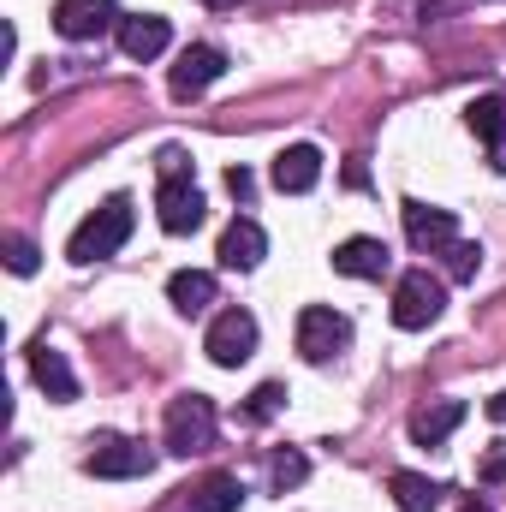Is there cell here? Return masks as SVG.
Segmentation results:
<instances>
[{
    "label": "cell",
    "instance_id": "cell-17",
    "mask_svg": "<svg viewBox=\"0 0 506 512\" xmlns=\"http://www.w3.org/2000/svg\"><path fill=\"white\" fill-rule=\"evenodd\" d=\"M459 423H465V399H435V405H423V411L411 417V441H417V447H441Z\"/></svg>",
    "mask_w": 506,
    "mask_h": 512
},
{
    "label": "cell",
    "instance_id": "cell-27",
    "mask_svg": "<svg viewBox=\"0 0 506 512\" xmlns=\"http://www.w3.org/2000/svg\"><path fill=\"white\" fill-rule=\"evenodd\" d=\"M227 191H233V197H239V203H251V173H245V167H233V173H227Z\"/></svg>",
    "mask_w": 506,
    "mask_h": 512
},
{
    "label": "cell",
    "instance_id": "cell-10",
    "mask_svg": "<svg viewBox=\"0 0 506 512\" xmlns=\"http://www.w3.org/2000/svg\"><path fill=\"white\" fill-rule=\"evenodd\" d=\"M399 215H405V239H411V251H447L453 239H459V221H453V209H435V203H399Z\"/></svg>",
    "mask_w": 506,
    "mask_h": 512
},
{
    "label": "cell",
    "instance_id": "cell-15",
    "mask_svg": "<svg viewBox=\"0 0 506 512\" xmlns=\"http://www.w3.org/2000/svg\"><path fill=\"white\" fill-rule=\"evenodd\" d=\"M393 268V251L381 239H346L334 251V274H352V280H381Z\"/></svg>",
    "mask_w": 506,
    "mask_h": 512
},
{
    "label": "cell",
    "instance_id": "cell-9",
    "mask_svg": "<svg viewBox=\"0 0 506 512\" xmlns=\"http://www.w3.org/2000/svg\"><path fill=\"white\" fill-rule=\"evenodd\" d=\"M221 72H227V54H221L215 42H191V48L173 60V78H167V84H173V96H185V102H191V96H203Z\"/></svg>",
    "mask_w": 506,
    "mask_h": 512
},
{
    "label": "cell",
    "instance_id": "cell-21",
    "mask_svg": "<svg viewBox=\"0 0 506 512\" xmlns=\"http://www.w3.org/2000/svg\"><path fill=\"white\" fill-rule=\"evenodd\" d=\"M441 256H447V274H453V280H477V268H483V251L465 245V239H453Z\"/></svg>",
    "mask_w": 506,
    "mask_h": 512
},
{
    "label": "cell",
    "instance_id": "cell-13",
    "mask_svg": "<svg viewBox=\"0 0 506 512\" xmlns=\"http://www.w3.org/2000/svg\"><path fill=\"white\" fill-rule=\"evenodd\" d=\"M30 376H36V387H42L54 405H72V399H78V376H72L66 352H54V346H36V352H30Z\"/></svg>",
    "mask_w": 506,
    "mask_h": 512
},
{
    "label": "cell",
    "instance_id": "cell-16",
    "mask_svg": "<svg viewBox=\"0 0 506 512\" xmlns=\"http://www.w3.org/2000/svg\"><path fill=\"white\" fill-rule=\"evenodd\" d=\"M465 120H471V131L489 143V167L506 173V102H501V96H483V102H471V114H465Z\"/></svg>",
    "mask_w": 506,
    "mask_h": 512
},
{
    "label": "cell",
    "instance_id": "cell-6",
    "mask_svg": "<svg viewBox=\"0 0 506 512\" xmlns=\"http://www.w3.org/2000/svg\"><path fill=\"white\" fill-rule=\"evenodd\" d=\"M203 352H209V364H221V370H239V364L256 352V316H251V310H221V316L209 322V340H203Z\"/></svg>",
    "mask_w": 506,
    "mask_h": 512
},
{
    "label": "cell",
    "instance_id": "cell-2",
    "mask_svg": "<svg viewBox=\"0 0 506 512\" xmlns=\"http://www.w3.org/2000/svg\"><path fill=\"white\" fill-rule=\"evenodd\" d=\"M215 447V399L209 393H179L167 405V453L191 459V453H209Z\"/></svg>",
    "mask_w": 506,
    "mask_h": 512
},
{
    "label": "cell",
    "instance_id": "cell-18",
    "mask_svg": "<svg viewBox=\"0 0 506 512\" xmlns=\"http://www.w3.org/2000/svg\"><path fill=\"white\" fill-rule=\"evenodd\" d=\"M167 298H173V310L203 316V310L215 304V274H209V268H179V274L167 280Z\"/></svg>",
    "mask_w": 506,
    "mask_h": 512
},
{
    "label": "cell",
    "instance_id": "cell-26",
    "mask_svg": "<svg viewBox=\"0 0 506 512\" xmlns=\"http://www.w3.org/2000/svg\"><path fill=\"white\" fill-rule=\"evenodd\" d=\"M483 483H506V441H495V453L483 459V471H477Z\"/></svg>",
    "mask_w": 506,
    "mask_h": 512
},
{
    "label": "cell",
    "instance_id": "cell-4",
    "mask_svg": "<svg viewBox=\"0 0 506 512\" xmlns=\"http://www.w3.org/2000/svg\"><path fill=\"white\" fill-rule=\"evenodd\" d=\"M84 471L90 477H108V483H126V477H149L155 471V453L131 435H96L90 453H84Z\"/></svg>",
    "mask_w": 506,
    "mask_h": 512
},
{
    "label": "cell",
    "instance_id": "cell-5",
    "mask_svg": "<svg viewBox=\"0 0 506 512\" xmlns=\"http://www.w3.org/2000/svg\"><path fill=\"white\" fill-rule=\"evenodd\" d=\"M346 346H352V322H346L340 310H328V304L298 310V352H304L310 364H328V358H340Z\"/></svg>",
    "mask_w": 506,
    "mask_h": 512
},
{
    "label": "cell",
    "instance_id": "cell-29",
    "mask_svg": "<svg viewBox=\"0 0 506 512\" xmlns=\"http://www.w3.org/2000/svg\"><path fill=\"white\" fill-rule=\"evenodd\" d=\"M459 512H489V507H483V501H465V507H459Z\"/></svg>",
    "mask_w": 506,
    "mask_h": 512
},
{
    "label": "cell",
    "instance_id": "cell-22",
    "mask_svg": "<svg viewBox=\"0 0 506 512\" xmlns=\"http://www.w3.org/2000/svg\"><path fill=\"white\" fill-rule=\"evenodd\" d=\"M280 405H286V387H280V382H262V387L251 393V411H245V417H251V423H268Z\"/></svg>",
    "mask_w": 506,
    "mask_h": 512
},
{
    "label": "cell",
    "instance_id": "cell-24",
    "mask_svg": "<svg viewBox=\"0 0 506 512\" xmlns=\"http://www.w3.org/2000/svg\"><path fill=\"white\" fill-rule=\"evenodd\" d=\"M304 471H310V465H304L298 453H274V489H298Z\"/></svg>",
    "mask_w": 506,
    "mask_h": 512
},
{
    "label": "cell",
    "instance_id": "cell-7",
    "mask_svg": "<svg viewBox=\"0 0 506 512\" xmlns=\"http://www.w3.org/2000/svg\"><path fill=\"white\" fill-rule=\"evenodd\" d=\"M203 191L191 185V179H161V191H155V221H161V233H173V239H185V233H197L203 227Z\"/></svg>",
    "mask_w": 506,
    "mask_h": 512
},
{
    "label": "cell",
    "instance_id": "cell-14",
    "mask_svg": "<svg viewBox=\"0 0 506 512\" xmlns=\"http://www.w3.org/2000/svg\"><path fill=\"white\" fill-rule=\"evenodd\" d=\"M262 251H268V233L256 227L251 215H239V221L221 233V251H215V256H221V268H239V274H245V268L262 262Z\"/></svg>",
    "mask_w": 506,
    "mask_h": 512
},
{
    "label": "cell",
    "instance_id": "cell-28",
    "mask_svg": "<svg viewBox=\"0 0 506 512\" xmlns=\"http://www.w3.org/2000/svg\"><path fill=\"white\" fill-rule=\"evenodd\" d=\"M483 411H489V417H495V423H506V393H495V399H489V405H483Z\"/></svg>",
    "mask_w": 506,
    "mask_h": 512
},
{
    "label": "cell",
    "instance_id": "cell-23",
    "mask_svg": "<svg viewBox=\"0 0 506 512\" xmlns=\"http://www.w3.org/2000/svg\"><path fill=\"white\" fill-rule=\"evenodd\" d=\"M36 245H30V239H24V233H12V239H6V268H12V274H36Z\"/></svg>",
    "mask_w": 506,
    "mask_h": 512
},
{
    "label": "cell",
    "instance_id": "cell-1",
    "mask_svg": "<svg viewBox=\"0 0 506 512\" xmlns=\"http://www.w3.org/2000/svg\"><path fill=\"white\" fill-rule=\"evenodd\" d=\"M131 227H137V215H131V197L120 191V197H108L96 215H84V227L72 233L66 256H72V262H102V256H114L131 239Z\"/></svg>",
    "mask_w": 506,
    "mask_h": 512
},
{
    "label": "cell",
    "instance_id": "cell-19",
    "mask_svg": "<svg viewBox=\"0 0 506 512\" xmlns=\"http://www.w3.org/2000/svg\"><path fill=\"white\" fill-rule=\"evenodd\" d=\"M387 495H393V507L399 512H435L447 489L429 483V477H417V471H393V477H387Z\"/></svg>",
    "mask_w": 506,
    "mask_h": 512
},
{
    "label": "cell",
    "instance_id": "cell-30",
    "mask_svg": "<svg viewBox=\"0 0 506 512\" xmlns=\"http://www.w3.org/2000/svg\"><path fill=\"white\" fill-rule=\"evenodd\" d=\"M209 6H227V0H209Z\"/></svg>",
    "mask_w": 506,
    "mask_h": 512
},
{
    "label": "cell",
    "instance_id": "cell-25",
    "mask_svg": "<svg viewBox=\"0 0 506 512\" xmlns=\"http://www.w3.org/2000/svg\"><path fill=\"white\" fill-rule=\"evenodd\" d=\"M155 167H161V179H191V161H185V149H179V143H167Z\"/></svg>",
    "mask_w": 506,
    "mask_h": 512
},
{
    "label": "cell",
    "instance_id": "cell-12",
    "mask_svg": "<svg viewBox=\"0 0 506 512\" xmlns=\"http://www.w3.org/2000/svg\"><path fill=\"white\" fill-rule=\"evenodd\" d=\"M167 42H173V24L161 12H131V18H120V48H126L131 60H155V54H167Z\"/></svg>",
    "mask_w": 506,
    "mask_h": 512
},
{
    "label": "cell",
    "instance_id": "cell-3",
    "mask_svg": "<svg viewBox=\"0 0 506 512\" xmlns=\"http://www.w3.org/2000/svg\"><path fill=\"white\" fill-rule=\"evenodd\" d=\"M441 310H447V280H435L429 268H411V274H399V286H393V322H399L405 334L429 328Z\"/></svg>",
    "mask_w": 506,
    "mask_h": 512
},
{
    "label": "cell",
    "instance_id": "cell-8",
    "mask_svg": "<svg viewBox=\"0 0 506 512\" xmlns=\"http://www.w3.org/2000/svg\"><path fill=\"white\" fill-rule=\"evenodd\" d=\"M54 30L66 42H96V36L120 30V6L114 0H54Z\"/></svg>",
    "mask_w": 506,
    "mask_h": 512
},
{
    "label": "cell",
    "instance_id": "cell-11",
    "mask_svg": "<svg viewBox=\"0 0 506 512\" xmlns=\"http://www.w3.org/2000/svg\"><path fill=\"white\" fill-rule=\"evenodd\" d=\"M268 179H274V191H286V197L316 191V179H322V149H316V143H292V149H280L274 167H268Z\"/></svg>",
    "mask_w": 506,
    "mask_h": 512
},
{
    "label": "cell",
    "instance_id": "cell-20",
    "mask_svg": "<svg viewBox=\"0 0 506 512\" xmlns=\"http://www.w3.org/2000/svg\"><path fill=\"white\" fill-rule=\"evenodd\" d=\"M239 507H245V489L227 471H215L203 489H191V512H239Z\"/></svg>",
    "mask_w": 506,
    "mask_h": 512
}]
</instances>
